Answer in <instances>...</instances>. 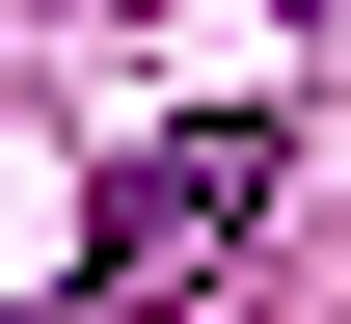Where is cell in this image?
I'll return each instance as SVG.
<instances>
[{
    "instance_id": "1",
    "label": "cell",
    "mask_w": 351,
    "mask_h": 324,
    "mask_svg": "<svg viewBox=\"0 0 351 324\" xmlns=\"http://www.w3.org/2000/svg\"><path fill=\"white\" fill-rule=\"evenodd\" d=\"M270 216V108H189V136H135L108 162V216H82V297H217V243Z\"/></svg>"
}]
</instances>
